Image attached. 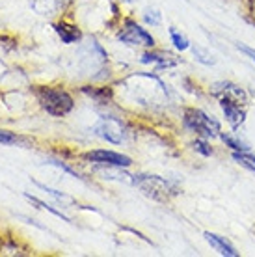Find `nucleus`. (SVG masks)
I'll list each match as a JSON object with an SVG mask.
<instances>
[{
    "instance_id": "dca6fc26",
    "label": "nucleus",
    "mask_w": 255,
    "mask_h": 257,
    "mask_svg": "<svg viewBox=\"0 0 255 257\" xmlns=\"http://www.w3.org/2000/svg\"><path fill=\"white\" fill-rule=\"evenodd\" d=\"M84 91L88 93V95H91L93 99H97V101H101V103H106V101H110V97H112V90L110 88H102V90H95V88H84Z\"/></svg>"
},
{
    "instance_id": "6ab92c4d",
    "label": "nucleus",
    "mask_w": 255,
    "mask_h": 257,
    "mask_svg": "<svg viewBox=\"0 0 255 257\" xmlns=\"http://www.w3.org/2000/svg\"><path fill=\"white\" fill-rule=\"evenodd\" d=\"M194 149H196L198 153L203 155V157H211V155H212L211 146H209L205 140H196V142H194Z\"/></svg>"
},
{
    "instance_id": "412c9836",
    "label": "nucleus",
    "mask_w": 255,
    "mask_h": 257,
    "mask_svg": "<svg viewBox=\"0 0 255 257\" xmlns=\"http://www.w3.org/2000/svg\"><path fill=\"white\" fill-rule=\"evenodd\" d=\"M146 23H149V25H160V15L157 12H146Z\"/></svg>"
},
{
    "instance_id": "0eeeda50",
    "label": "nucleus",
    "mask_w": 255,
    "mask_h": 257,
    "mask_svg": "<svg viewBox=\"0 0 255 257\" xmlns=\"http://www.w3.org/2000/svg\"><path fill=\"white\" fill-rule=\"evenodd\" d=\"M220 106H222L225 119L229 121L231 127H240L242 125L244 119H246V114L236 101H233L229 97H220Z\"/></svg>"
},
{
    "instance_id": "4468645a",
    "label": "nucleus",
    "mask_w": 255,
    "mask_h": 257,
    "mask_svg": "<svg viewBox=\"0 0 255 257\" xmlns=\"http://www.w3.org/2000/svg\"><path fill=\"white\" fill-rule=\"evenodd\" d=\"M220 138H222L223 144H225L227 148L233 149V151H249V148L244 142H240L238 138H233L231 135H220Z\"/></svg>"
},
{
    "instance_id": "f257e3e1",
    "label": "nucleus",
    "mask_w": 255,
    "mask_h": 257,
    "mask_svg": "<svg viewBox=\"0 0 255 257\" xmlns=\"http://www.w3.org/2000/svg\"><path fill=\"white\" fill-rule=\"evenodd\" d=\"M39 104L43 106L51 116H65L69 114L75 103L71 95L62 88H52V86H39L36 90Z\"/></svg>"
},
{
    "instance_id": "20e7f679",
    "label": "nucleus",
    "mask_w": 255,
    "mask_h": 257,
    "mask_svg": "<svg viewBox=\"0 0 255 257\" xmlns=\"http://www.w3.org/2000/svg\"><path fill=\"white\" fill-rule=\"evenodd\" d=\"M119 41L123 43H129V45H142V47H153L155 45V39L153 36L144 30L142 26H138L133 21H127L125 23V30L119 32Z\"/></svg>"
},
{
    "instance_id": "9d476101",
    "label": "nucleus",
    "mask_w": 255,
    "mask_h": 257,
    "mask_svg": "<svg viewBox=\"0 0 255 257\" xmlns=\"http://www.w3.org/2000/svg\"><path fill=\"white\" fill-rule=\"evenodd\" d=\"M54 30H56V34L60 36V39L64 41V43H75V41H78V39L82 38V34H80V30H78L77 26H71V25H65V23H58V25H54Z\"/></svg>"
},
{
    "instance_id": "f8f14e48",
    "label": "nucleus",
    "mask_w": 255,
    "mask_h": 257,
    "mask_svg": "<svg viewBox=\"0 0 255 257\" xmlns=\"http://www.w3.org/2000/svg\"><path fill=\"white\" fill-rule=\"evenodd\" d=\"M233 161H236L240 166L255 172V155H251L249 151H235L233 153Z\"/></svg>"
},
{
    "instance_id": "6e6552de",
    "label": "nucleus",
    "mask_w": 255,
    "mask_h": 257,
    "mask_svg": "<svg viewBox=\"0 0 255 257\" xmlns=\"http://www.w3.org/2000/svg\"><path fill=\"white\" fill-rule=\"evenodd\" d=\"M211 91L212 95L229 97V99H233L236 103H246V99H248V95H246V91L242 88H238V86H235V84L231 82H216L212 86Z\"/></svg>"
},
{
    "instance_id": "aec40b11",
    "label": "nucleus",
    "mask_w": 255,
    "mask_h": 257,
    "mask_svg": "<svg viewBox=\"0 0 255 257\" xmlns=\"http://www.w3.org/2000/svg\"><path fill=\"white\" fill-rule=\"evenodd\" d=\"M194 54H196V58L201 62V64H207V65H212L214 64V58H212L209 52H205V51H201V49H194Z\"/></svg>"
},
{
    "instance_id": "a211bd4d",
    "label": "nucleus",
    "mask_w": 255,
    "mask_h": 257,
    "mask_svg": "<svg viewBox=\"0 0 255 257\" xmlns=\"http://www.w3.org/2000/svg\"><path fill=\"white\" fill-rule=\"evenodd\" d=\"M39 188H43V190H47V192L51 194V196H54V198L60 201V203H73V199L69 198V196H65V194H60L58 190H52V188H47L45 185H41V183H36Z\"/></svg>"
},
{
    "instance_id": "423d86ee",
    "label": "nucleus",
    "mask_w": 255,
    "mask_h": 257,
    "mask_svg": "<svg viewBox=\"0 0 255 257\" xmlns=\"http://www.w3.org/2000/svg\"><path fill=\"white\" fill-rule=\"evenodd\" d=\"M88 161L95 162V164H106V166L115 168H127L133 164V159L127 155L115 153V151H106V149H97V151H89L84 155Z\"/></svg>"
},
{
    "instance_id": "f03ea898",
    "label": "nucleus",
    "mask_w": 255,
    "mask_h": 257,
    "mask_svg": "<svg viewBox=\"0 0 255 257\" xmlns=\"http://www.w3.org/2000/svg\"><path fill=\"white\" fill-rule=\"evenodd\" d=\"M183 121L190 131L201 135L203 138H216V136H220V123L214 117L207 116L205 112H201L198 108L186 110Z\"/></svg>"
},
{
    "instance_id": "9b49d317",
    "label": "nucleus",
    "mask_w": 255,
    "mask_h": 257,
    "mask_svg": "<svg viewBox=\"0 0 255 257\" xmlns=\"http://www.w3.org/2000/svg\"><path fill=\"white\" fill-rule=\"evenodd\" d=\"M142 64H159L160 67H173L179 64V60L172 54H160V52H151L142 56Z\"/></svg>"
},
{
    "instance_id": "ddd939ff",
    "label": "nucleus",
    "mask_w": 255,
    "mask_h": 257,
    "mask_svg": "<svg viewBox=\"0 0 255 257\" xmlns=\"http://www.w3.org/2000/svg\"><path fill=\"white\" fill-rule=\"evenodd\" d=\"M0 144L2 146H25L26 140L10 131H0Z\"/></svg>"
},
{
    "instance_id": "2eb2a0df",
    "label": "nucleus",
    "mask_w": 255,
    "mask_h": 257,
    "mask_svg": "<svg viewBox=\"0 0 255 257\" xmlns=\"http://www.w3.org/2000/svg\"><path fill=\"white\" fill-rule=\"evenodd\" d=\"M170 36H172L173 45L177 47L179 51H186V49H190V41H188L183 34H179L175 28H170Z\"/></svg>"
},
{
    "instance_id": "39448f33",
    "label": "nucleus",
    "mask_w": 255,
    "mask_h": 257,
    "mask_svg": "<svg viewBox=\"0 0 255 257\" xmlns=\"http://www.w3.org/2000/svg\"><path fill=\"white\" fill-rule=\"evenodd\" d=\"M95 133L112 144H121L125 140V125L115 117H102L95 125Z\"/></svg>"
},
{
    "instance_id": "7ed1b4c3",
    "label": "nucleus",
    "mask_w": 255,
    "mask_h": 257,
    "mask_svg": "<svg viewBox=\"0 0 255 257\" xmlns=\"http://www.w3.org/2000/svg\"><path fill=\"white\" fill-rule=\"evenodd\" d=\"M133 181L134 185H138L144 192L151 194L153 198H162L166 192H173L172 185L166 179L159 177V175H134Z\"/></svg>"
},
{
    "instance_id": "1a4fd4ad",
    "label": "nucleus",
    "mask_w": 255,
    "mask_h": 257,
    "mask_svg": "<svg viewBox=\"0 0 255 257\" xmlns=\"http://www.w3.org/2000/svg\"><path fill=\"white\" fill-rule=\"evenodd\" d=\"M203 237L218 253L227 257H238V251L233 248V244H231L229 240H225V237H220V235H214V233H209V231H205Z\"/></svg>"
},
{
    "instance_id": "4be33fe9",
    "label": "nucleus",
    "mask_w": 255,
    "mask_h": 257,
    "mask_svg": "<svg viewBox=\"0 0 255 257\" xmlns=\"http://www.w3.org/2000/svg\"><path fill=\"white\" fill-rule=\"evenodd\" d=\"M238 49H240L242 52H246L249 58H251L255 62V51H253V49H249V47H246V45H238Z\"/></svg>"
},
{
    "instance_id": "f3484780",
    "label": "nucleus",
    "mask_w": 255,
    "mask_h": 257,
    "mask_svg": "<svg viewBox=\"0 0 255 257\" xmlns=\"http://www.w3.org/2000/svg\"><path fill=\"white\" fill-rule=\"evenodd\" d=\"M26 199H28V201H32L34 205H38L39 209H45V211L52 212V214H54V216H58V218H62V220H65V222H69V218H67V216H65L64 212L56 211V209H54V207L47 205V203H43V201H39L38 198H32V196H28V194H26Z\"/></svg>"
}]
</instances>
